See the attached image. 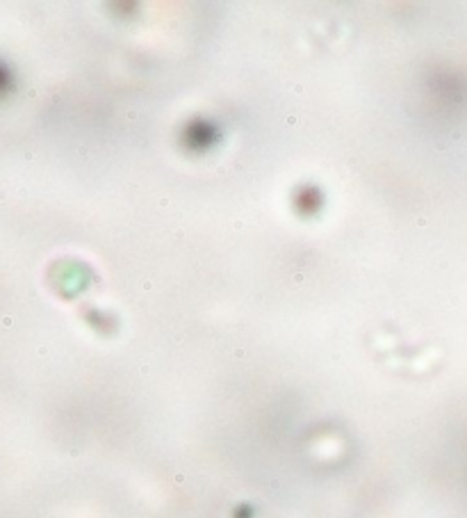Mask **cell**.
<instances>
[{"label": "cell", "instance_id": "obj_1", "mask_svg": "<svg viewBox=\"0 0 467 518\" xmlns=\"http://www.w3.org/2000/svg\"><path fill=\"white\" fill-rule=\"evenodd\" d=\"M3 85H5V71L0 69V89H3Z\"/></svg>", "mask_w": 467, "mask_h": 518}]
</instances>
